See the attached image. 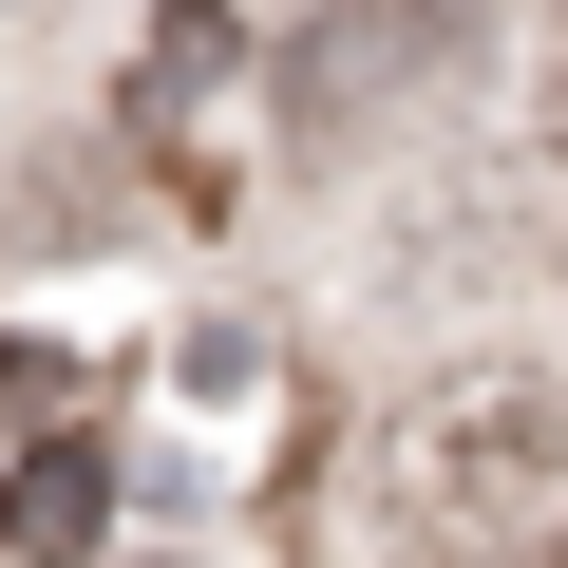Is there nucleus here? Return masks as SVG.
I'll use <instances>...</instances> for the list:
<instances>
[{"label": "nucleus", "mask_w": 568, "mask_h": 568, "mask_svg": "<svg viewBox=\"0 0 568 568\" xmlns=\"http://www.w3.org/2000/svg\"><path fill=\"white\" fill-rule=\"evenodd\" d=\"M379 511L436 549V568H511L568 530V379L549 361H455L398 398L379 436Z\"/></svg>", "instance_id": "nucleus-1"}, {"label": "nucleus", "mask_w": 568, "mask_h": 568, "mask_svg": "<svg viewBox=\"0 0 568 568\" xmlns=\"http://www.w3.org/2000/svg\"><path fill=\"white\" fill-rule=\"evenodd\" d=\"M114 530V436H39L20 474H0V549H20V568H77Z\"/></svg>", "instance_id": "nucleus-2"}, {"label": "nucleus", "mask_w": 568, "mask_h": 568, "mask_svg": "<svg viewBox=\"0 0 568 568\" xmlns=\"http://www.w3.org/2000/svg\"><path fill=\"white\" fill-rule=\"evenodd\" d=\"M511 568H568V530H549V549H511Z\"/></svg>", "instance_id": "nucleus-3"}]
</instances>
